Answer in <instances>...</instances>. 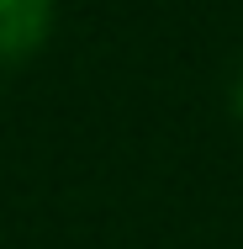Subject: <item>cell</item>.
Masks as SVG:
<instances>
[{"instance_id":"cell-1","label":"cell","mask_w":243,"mask_h":249,"mask_svg":"<svg viewBox=\"0 0 243 249\" xmlns=\"http://www.w3.org/2000/svg\"><path fill=\"white\" fill-rule=\"evenodd\" d=\"M53 0H0V58H21L48 37Z\"/></svg>"},{"instance_id":"cell-2","label":"cell","mask_w":243,"mask_h":249,"mask_svg":"<svg viewBox=\"0 0 243 249\" xmlns=\"http://www.w3.org/2000/svg\"><path fill=\"white\" fill-rule=\"evenodd\" d=\"M238 111H243V80H238Z\"/></svg>"}]
</instances>
